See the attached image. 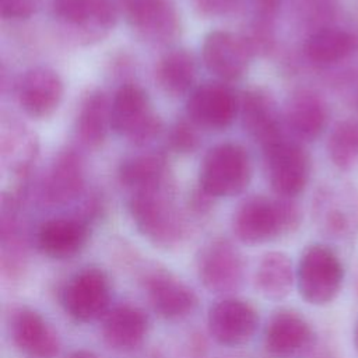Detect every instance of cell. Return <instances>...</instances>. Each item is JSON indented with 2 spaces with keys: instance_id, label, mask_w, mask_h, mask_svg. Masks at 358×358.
I'll return each mask as SVG.
<instances>
[{
  "instance_id": "cell-5",
  "label": "cell",
  "mask_w": 358,
  "mask_h": 358,
  "mask_svg": "<svg viewBox=\"0 0 358 358\" xmlns=\"http://www.w3.org/2000/svg\"><path fill=\"white\" fill-rule=\"evenodd\" d=\"M112 284L106 271L87 266L69 277L60 292L64 312L80 323H90L109 310Z\"/></svg>"
},
{
  "instance_id": "cell-6",
  "label": "cell",
  "mask_w": 358,
  "mask_h": 358,
  "mask_svg": "<svg viewBox=\"0 0 358 358\" xmlns=\"http://www.w3.org/2000/svg\"><path fill=\"white\" fill-rule=\"evenodd\" d=\"M196 270L201 285L207 291L228 295L239 289L243 282L245 259L229 239L215 238L200 249Z\"/></svg>"
},
{
  "instance_id": "cell-14",
  "label": "cell",
  "mask_w": 358,
  "mask_h": 358,
  "mask_svg": "<svg viewBox=\"0 0 358 358\" xmlns=\"http://www.w3.org/2000/svg\"><path fill=\"white\" fill-rule=\"evenodd\" d=\"M186 110L194 124L220 130L234 122L238 112V101L227 85L207 83L190 94Z\"/></svg>"
},
{
  "instance_id": "cell-13",
  "label": "cell",
  "mask_w": 358,
  "mask_h": 358,
  "mask_svg": "<svg viewBox=\"0 0 358 358\" xmlns=\"http://www.w3.org/2000/svg\"><path fill=\"white\" fill-rule=\"evenodd\" d=\"M252 52L243 39L229 31H213L203 43V60L214 76L234 81L241 78L249 66Z\"/></svg>"
},
{
  "instance_id": "cell-23",
  "label": "cell",
  "mask_w": 358,
  "mask_h": 358,
  "mask_svg": "<svg viewBox=\"0 0 358 358\" xmlns=\"http://www.w3.org/2000/svg\"><path fill=\"white\" fill-rule=\"evenodd\" d=\"M296 281L295 268L288 255L278 250L267 252L255 273L256 289L267 299L281 301L291 292Z\"/></svg>"
},
{
  "instance_id": "cell-16",
  "label": "cell",
  "mask_w": 358,
  "mask_h": 358,
  "mask_svg": "<svg viewBox=\"0 0 358 358\" xmlns=\"http://www.w3.org/2000/svg\"><path fill=\"white\" fill-rule=\"evenodd\" d=\"M124 14L144 39L165 43L178 35L179 17L171 0H127Z\"/></svg>"
},
{
  "instance_id": "cell-1",
  "label": "cell",
  "mask_w": 358,
  "mask_h": 358,
  "mask_svg": "<svg viewBox=\"0 0 358 358\" xmlns=\"http://www.w3.org/2000/svg\"><path fill=\"white\" fill-rule=\"evenodd\" d=\"M301 221L302 213L292 199L255 196L236 208L232 228L241 242L259 245L292 234Z\"/></svg>"
},
{
  "instance_id": "cell-37",
  "label": "cell",
  "mask_w": 358,
  "mask_h": 358,
  "mask_svg": "<svg viewBox=\"0 0 358 358\" xmlns=\"http://www.w3.org/2000/svg\"><path fill=\"white\" fill-rule=\"evenodd\" d=\"M355 294H357V296H358V277H357V280H355Z\"/></svg>"
},
{
  "instance_id": "cell-30",
  "label": "cell",
  "mask_w": 358,
  "mask_h": 358,
  "mask_svg": "<svg viewBox=\"0 0 358 358\" xmlns=\"http://www.w3.org/2000/svg\"><path fill=\"white\" fill-rule=\"evenodd\" d=\"M302 6L306 20L315 29H319L331 25V18L337 10V0H303Z\"/></svg>"
},
{
  "instance_id": "cell-3",
  "label": "cell",
  "mask_w": 358,
  "mask_h": 358,
  "mask_svg": "<svg viewBox=\"0 0 358 358\" xmlns=\"http://www.w3.org/2000/svg\"><path fill=\"white\" fill-rule=\"evenodd\" d=\"M295 277L302 299L315 306H324L333 302L341 291L344 266L331 248L312 243L303 249Z\"/></svg>"
},
{
  "instance_id": "cell-32",
  "label": "cell",
  "mask_w": 358,
  "mask_h": 358,
  "mask_svg": "<svg viewBox=\"0 0 358 358\" xmlns=\"http://www.w3.org/2000/svg\"><path fill=\"white\" fill-rule=\"evenodd\" d=\"M38 0H0V14L6 20H22L31 17Z\"/></svg>"
},
{
  "instance_id": "cell-27",
  "label": "cell",
  "mask_w": 358,
  "mask_h": 358,
  "mask_svg": "<svg viewBox=\"0 0 358 358\" xmlns=\"http://www.w3.org/2000/svg\"><path fill=\"white\" fill-rule=\"evenodd\" d=\"M196 64L193 56L183 50L175 49L164 55L157 66V81L169 95H182L193 84Z\"/></svg>"
},
{
  "instance_id": "cell-7",
  "label": "cell",
  "mask_w": 358,
  "mask_h": 358,
  "mask_svg": "<svg viewBox=\"0 0 358 358\" xmlns=\"http://www.w3.org/2000/svg\"><path fill=\"white\" fill-rule=\"evenodd\" d=\"M260 323L259 310L249 301L222 296L207 312V329L213 340L224 347H241L256 334Z\"/></svg>"
},
{
  "instance_id": "cell-2",
  "label": "cell",
  "mask_w": 358,
  "mask_h": 358,
  "mask_svg": "<svg viewBox=\"0 0 358 358\" xmlns=\"http://www.w3.org/2000/svg\"><path fill=\"white\" fill-rule=\"evenodd\" d=\"M129 213L140 234L155 246L172 248L185 236V221L162 186L133 192Z\"/></svg>"
},
{
  "instance_id": "cell-19",
  "label": "cell",
  "mask_w": 358,
  "mask_h": 358,
  "mask_svg": "<svg viewBox=\"0 0 358 358\" xmlns=\"http://www.w3.org/2000/svg\"><path fill=\"white\" fill-rule=\"evenodd\" d=\"M317 221L322 231L337 239L351 238L358 231V194L351 186L330 190L317 203Z\"/></svg>"
},
{
  "instance_id": "cell-22",
  "label": "cell",
  "mask_w": 358,
  "mask_h": 358,
  "mask_svg": "<svg viewBox=\"0 0 358 358\" xmlns=\"http://www.w3.org/2000/svg\"><path fill=\"white\" fill-rule=\"evenodd\" d=\"M358 39L348 29L327 25L310 32L303 45L308 60L319 66L336 64L347 59L357 48Z\"/></svg>"
},
{
  "instance_id": "cell-15",
  "label": "cell",
  "mask_w": 358,
  "mask_h": 358,
  "mask_svg": "<svg viewBox=\"0 0 358 358\" xmlns=\"http://www.w3.org/2000/svg\"><path fill=\"white\" fill-rule=\"evenodd\" d=\"M90 238L88 222L78 217H55L43 221L35 235L39 252L55 260L78 255Z\"/></svg>"
},
{
  "instance_id": "cell-26",
  "label": "cell",
  "mask_w": 358,
  "mask_h": 358,
  "mask_svg": "<svg viewBox=\"0 0 358 358\" xmlns=\"http://www.w3.org/2000/svg\"><path fill=\"white\" fill-rule=\"evenodd\" d=\"M56 15L71 25L95 24L110 28L116 20V10L109 0H52Z\"/></svg>"
},
{
  "instance_id": "cell-11",
  "label": "cell",
  "mask_w": 358,
  "mask_h": 358,
  "mask_svg": "<svg viewBox=\"0 0 358 358\" xmlns=\"http://www.w3.org/2000/svg\"><path fill=\"white\" fill-rule=\"evenodd\" d=\"M270 183L278 197L294 199L303 192L309 180L310 161L295 141L284 138L266 152Z\"/></svg>"
},
{
  "instance_id": "cell-18",
  "label": "cell",
  "mask_w": 358,
  "mask_h": 358,
  "mask_svg": "<svg viewBox=\"0 0 358 358\" xmlns=\"http://www.w3.org/2000/svg\"><path fill=\"white\" fill-rule=\"evenodd\" d=\"M63 96V83L59 74L48 67L28 70L18 84V101L31 117L50 116Z\"/></svg>"
},
{
  "instance_id": "cell-17",
  "label": "cell",
  "mask_w": 358,
  "mask_h": 358,
  "mask_svg": "<svg viewBox=\"0 0 358 358\" xmlns=\"http://www.w3.org/2000/svg\"><path fill=\"white\" fill-rule=\"evenodd\" d=\"M148 329L147 313L140 306L127 302L109 308L101 319V336L116 351H131L141 345Z\"/></svg>"
},
{
  "instance_id": "cell-36",
  "label": "cell",
  "mask_w": 358,
  "mask_h": 358,
  "mask_svg": "<svg viewBox=\"0 0 358 358\" xmlns=\"http://www.w3.org/2000/svg\"><path fill=\"white\" fill-rule=\"evenodd\" d=\"M354 344H355V348L358 351V323H357L355 330H354Z\"/></svg>"
},
{
  "instance_id": "cell-4",
  "label": "cell",
  "mask_w": 358,
  "mask_h": 358,
  "mask_svg": "<svg viewBox=\"0 0 358 358\" xmlns=\"http://www.w3.org/2000/svg\"><path fill=\"white\" fill-rule=\"evenodd\" d=\"M250 159L245 148L235 143L213 147L204 157L199 186L210 197L239 194L249 183Z\"/></svg>"
},
{
  "instance_id": "cell-31",
  "label": "cell",
  "mask_w": 358,
  "mask_h": 358,
  "mask_svg": "<svg viewBox=\"0 0 358 358\" xmlns=\"http://www.w3.org/2000/svg\"><path fill=\"white\" fill-rule=\"evenodd\" d=\"M193 122H176L169 131V144L178 152H192L199 145V136L193 127Z\"/></svg>"
},
{
  "instance_id": "cell-25",
  "label": "cell",
  "mask_w": 358,
  "mask_h": 358,
  "mask_svg": "<svg viewBox=\"0 0 358 358\" xmlns=\"http://www.w3.org/2000/svg\"><path fill=\"white\" fill-rule=\"evenodd\" d=\"M109 129H112L110 103L102 91H92L80 105L76 123L77 136L83 144L95 148L103 143Z\"/></svg>"
},
{
  "instance_id": "cell-28",
  "label": "cell",
  "mask_w": 358,
  "mask_h": 358,
  "mask_svg": "<svg viewBox=\"0 0 358 358\" xmlns=\"http://www.w3.org/2000/svg\"><path fill=\"white\" fill-rule=\"evenodd\" d=\"M165 159L159 154H141L122 162L119 179L133 192L162 186Z\"/></svg>"
},
{
  "instance_id": "cell-21",
  "label": "cell",
  "mask_w": 358,
  "mask_h": 358,
  "mask_svg": "<svg viewBox=\"0 0 358 358\" xmlns=\"http://www.w3.org/2000/svg\"><path fill=\"white\" fill-rule=\"evenodd\" d=\"M287 123L301 140H315L327 123V106L312 90H298L287 105Z\"/></svg>"
},
{
  "instance_id": "cell-29",
  "label": "cell",
  "mask_w": 358,
  "mask_h": 358,
  "mask_svg": "<svg viewBox=\"0 0 358 358\" xmlns=\"http://www.w3.org/2000/svg\"><path fill=\"white\" fill-rule=\"evenodd\" d=\"M327 152L334 166L351 169L358 162V120L338 122L327 141Z\"/></svg>"
},
{
  "instance_id": "cell-24",
  "label": "cell",
  "mask_w": 358,
  "mask_h": 358,
  "mask_svg": "<svg viewBox=\"0 0 358 358\" xmlns=\"http://www.w3.org/2000/svg\"><path fill=\"white\" fill-rule=\"evenodd\" d=\"M84 185V171L74 151H63L55 159L46 180V199L55 204L69 203L77 197Z\"/></svg>"
},
{
  "instance_id": "cell-10",
  "label": "cell",
  "mask_w": 358,
  "mask_h": 358,
  "mask_svg": "<svg viewBox=\"0 0 358 358\" xmlns=\"http://www.w3.org/2000/svg\"><path fill=\"white\" fill-rule=\"evenodd\" d=\"M315 344V330L298 310L281 308L267 320L263 347L273 358H295L306 354Z\"/></svg>"
},
{
  "instance_id": "cell-35",
  "label": "cell",
  "mask_w": 358,
  "mask_h": 358,
  "mask_svg": "<svg viewBox=\"0 0 358 358\" xmlns=\"http://www.w3.org/2000/svg\"><path fill=\"white\" fill-rule=\"evenodd\" d=\"M67 358H102V357L90 350H74L67 355Z\"/></svg>"
},
{
  "instance_id": "cell-12",
  "label": "cell",
  "mask_w": 358,
  "mask_h": 358,
  "mask_svg": "<svg viewBox=\"0 0 358 358\" xmlns=\"http://www.w3.org/2000/svg\"><path fill=\"white\" fill-rule=\"evenodd\" d=\"M13 344L28 358H53L60 351V337L35 309L20 306L8 320Z\"/></svg>"
},
{
  "instance_id": "cell-9",
  "label": "cell",
  "mask_w": 358,
  "mask_h": 358,
  "mask_svg": "<svg viewBox=\"0 0 358 358\" xmlns=\"http://www.w3.org/2000/svg\"><path fill=\"white\" fill-rule=\"evenodd\" d=\"M141 282L151 309L165 320H182L197 308L194 289L166 268L147 270Z\"/></svg>"
},
{
  "instance_id": "cell-8",
  "label": "cell",
  "mask_w": 358,
  "mask_h": 358,
  "mask_svg": "<svg viewBox=\"0 0 358 358\" xmlns=\"http://www.w3.org/2000/svg\"><path fill=\"white\" fill-rule=\"evenodd\" d=\"M110 117L112 129L137 144L151 140L161 129V120L151 110L147 94L134 84H124L116 91Z\"/></svg>"
},
{
  "instance_id": "cell-33",
  "label": "cell",
  "mask_w": 358,
  "mask_h": 358,
  "mask_svg": "<svg viewBox=\"0 0 358 358\" xmlns=\"http://www.w3.org/2000/svg\"><path fill=\"white\" fill-rule=\"evenodd\" d=\"M241 0H194V6L201 15L220 17L236 8Z\"/></svg>"
},
{
  "instance_id": "cell-34",
  "label": "cell",
  "mask_w": 358,
  "mask_h": 358,
  "mask_svg": "<svg viewBox=\"0 0 358 358\" xmlns=\"http://www.w3.org/2000/svg\"><path fill=\"white\" fill-rule=\"evenodd\" d=\"M284 0H253V6L259 17L264 21H270L280 10Z\"/></svg>"
},
{
  "instance_id": "cell-20",
  "label": "cell",
  "mask_w": 358,
  "mask_h": 358,
  "mask_svg": "<svg viewBox=\"0 0 358 358\" xmlns=\"http://www.w3.org/2000/svg\"><path fill=\"white\" fill-rule=\"evenodd\" d=\"M242 116L245 129L259 141L264 152L285 138L273 99L260 90H252L245 94Z\"/></svg>"
}]
</instances>
